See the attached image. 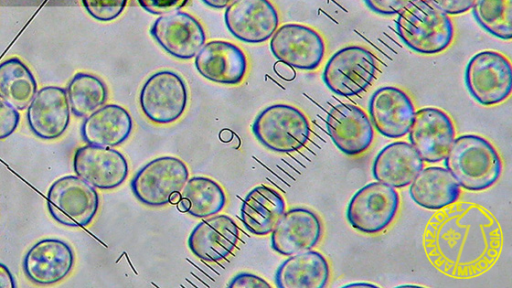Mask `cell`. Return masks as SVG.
I'll return each mask as SVG.
<instances>
[{
  "label": "cell",
  "mask_w": 512,
  "mask_h": 288,
  "mask_svg": "<svg viewBox=\"0 0 512 288\" xmlns=\"http://www.w3.org/2000/svg\"><path fill=\"white\" fill-rule=\"evenodd\" d=\"M443 160L459 186L473 192L496 184L503 169L497 149L477 134H463L454 139Z\"/></svg>",
  "instance_id": "6da1fadb"
},
{
  "label": "cell",
  "mask_w": 512,
  "mask_h": 288,
  "mask_svg": "<svg viewBox=\"0 0 512 288\" xmlns=\"http://www.w3.org/2000/svg\"><path fill=\"white\" fill-rule=\"evenodd\" d=\"M396 31L409 49L423 55L444 52L452 45L456 34L451 16L427 0H418L401 11Z\"/></svg>",
  "instance_id": "7a4b0ae2"
},
{
  "label": "cell",
  "mask_w": 512,
  "mask_h": 288,
  "mask_svg": "<svg viewBox=\"0 0 512 288\" xmlns=\"http://www.w3.org/2000/svg\"><path fill=\"white\" fill-rule=\"evenodd\" d=\"M252 132L268 150L289 154L306 145L311 127L307 116L299 108L277 103L258 113L252 124Z\"/></svg>",
  "instance_id": "3957f363"
},
{
  "label": "cell",
  "mask_w": 512,
  "mask_h": 288,
  "mask_svg": "<svg viewBox=\"0 0 512 288\" xmlns=\"http://www.w3.org/2000/svg\"><path fill=\"white\" fill-rule=\"evenodd\" d=\"M378 70V61L370 49L362 45H348L328 59L322 79L334 94L353 97L372 85Z\"/></svg>",
  "instance_id": "277c9868"
},
{
  "label": "cell",
  "mask_w": 512,
  "mask_h": 288,
  "mask_svg": "<svg viewBox=\"0 0 512 288\" xmlns=\"http://www.w3.org/2000/svg\"><path fill=\"white\" fill-rule=\"evenodd\" d=\"M464 82L472 98L482 106L491 107L505 102L512 92L510 60L502 53L485 50L468 61Z\"/></svg>",
  "instance_id": "5b68a950"
},
{
  "label": "cell",
  "mask_w": 512,
  "mask_h": 288,
  "mask_svg": "<svg viewBox=\"0 0 512 288\" xmlns=\"http://www.w3.org/2000/svg\"><path fill=\"white\" fill-rule=\"evenodd\" d=\"M399 207L400 196L396 189L374 181L360 188L351 197L346 218L355 230L374 235L383 232L392 224Z\"/></svg>",
  "instance_id": "8992f818"
},
{
  "label": "cell",
  "mask_w": 512,
  "mask_h": 288,
  "mask_svg": "<svg viewBox=\"0 0 512 288\" xmlns=\"http://www.w3.org/2000/svg\"><path fill=\"white\" fill-rule=\"evenodd\" d=\"M47 207L51 217L67 227H85L96 216L99 195L82 178L67 175L53 182L47 192Z\"/></svg>",
  "instance_id": "52a82bcc"
},
{
  "label": "cell",
  "mask_w": 512,
  "mask_h": 288,
  "mask_svg": "<svg viewBox=\"0 0 512 288\" xmlns=\"http://www.w3.org/2000/svg\"><path fill=\"white\" fill-rule=\"evenodd\" d=\"M139 104L145 117L152 123L171 124L179 120L187 108V85L174 71H157L142 85Z\"/></svg>",
  "instance_id": "ba28073f"
},
{
  "label": "cell",
  "mask_w": 512,
  "mask_h": 288,
  "mask_svg": "<svg viewBox=\"0 0 512 288\" xmlns=\"http://www.w3.org/2000/svg\"><path fill=\"white\" fill-rule=\"evenodd\" d=\"M189 178L187 165L179 158L162 156L141 167L131 180L133 195L148 207L169 203L174 192H180Z\"/></svg>",
  "instance_id": "9c48e42d"
},
{
  "label": "cell",
  "mask_w": 512,
  "mask_h": 288,
  "mask_svg": "<svg viewBox=\"0 0 512 288\" xmlns=\"http://www.w3.org/2000/svg\"><path fill=\"white\" fill-rule=\"evenodd\" d=\"M269 46L278 61L304 71L319 68L326 54V42L321 33L300 23L281 25L273 33Z\"/></svg>",
  "instance_id": "30bf717a"
},
{
  "label": "cell",
  "mask_w": 512,
  "mask_h": 288,
  "mask_svg": "<svg viewBox=\"0 0 512 288\" xmlns=\"http://www.w3.org/2000/svg\"><path fill=\"white\" fill-rule=\"evenodd\" d=\"M455 133L454 123L444 110L424 107L415 111L408 139L423 161L438 163L445 158Z\"/></svg>",
  "instance_id": "8fae6325"
},
{
  "label": "cell",
  "mask_w": 512,
  "mask_h": 288,
  "mask_svg": "<svg viewBox=\"0 0 512 288\" xmlns=\"http://www.w3.org/2000/svg\"><path fill=\"white\" fill-rule=\"evenodd\" d=\"M149 33L163 50L181 60L195 57L206 41L201 23L180 10L159 16Z\"/></svg>",
  "instance_id": "7c38bea8"
},
{
  "label": "cell",
  "mask_w": 512,
  "mask_h": 288,
  "mask_svg": "<svg viewBox=\"0 0 512 288\" xmlns=\"http://www.w3.org/2000/svg\"><path fill=\"white\" fill-rule=\"evenodd\" d=\"M228 31L245 43H263L279 25V14L270 0H234L224 13Z\"/></svg>",
  "instance_id": "4fadbf2b"
},
{
  "label": "cell",
  "mask_w": 512,
  "mask_h": 288,
  "mask_svg": "<svg viewBox=\"0 0 512 288\" xmlns=\"http://www.w3.org/2000/svg\"><path fill=\"white\" fill-rule=\"evenodd\" d=\"M75 174L100 190H112L125 182L129 166L125 156L112 147L84 145L73 156Z\"/></svg>",
  "instance_id": "5bb4252c"
},
{
  "label": "cell",
  "mask_w": 512,
  "mask_h": 288,
  "mask_svg": "<svg viewBox=\"0 0 512 288\" xmlns=\"http://www.w3.org/2000/svg\"><path fill=\"white\" fill-rule=\"evenodd\" d=\"M368 113L373 127L379 134L391 139L406 136L415 114L410 95L397 86L376 89L368 102Z\"/></svg>",
  "instance_id": "9a60e30c"
},
{
  "label": "cell",
  "mask_w": 512,
  "mask_h": 288,
  "mask_svg": "<svg viewBox=\"0 0 512 288\" xmlns=\"http://www.w3.org/2000/svg\"><path fill=\"white\" fill-rule=\"evenodd\" d=\"M326 130L334 145L348 156L366 152L375 136L368 114L350 103H339L329 110Z\"/></svg>",
  "instance_id": "2e32d148"
},
{
  "label": "cell",
  "mask_w": 512,
  "mask_h": 288,
  "mask_svg": "<svg viewBox=\"0 0 512 288\" xmlns=\"http://www.w3.org/2000/svg\"><path fill=\"white\" fill-rule=\"evenodd\" d=\"M323 236L319 215L307 207L285 211L271 232V247L283 256H290L316 247Z\"/></svg>",
  "instance_id": "e0dca14e"
},
{
  "label": "cell",
  "mask_w": 512,
  "mask_h": 288,
  "mask_svg": "<svg viewBox=\"0 0 512 288\" xmlns=\"http://www.w3.org/2000/svg\"><path fill=\"white\" fill-rule=\"evenodd\" d=\"M75 256L71 246L60 239L45 238L36 242L23 258L26 277L37 285H53L72 271Z\"/></svg>",
  "instance_id": "ac0fdd59"
},
{
  "label": "cell",
  "mask_w": 512,
  "mask_h": 288,
  "mask_svg": "<svg viewBox=\"0 0 512 288\" xmlns=\"http://www.w3.org/2000/svg\"><path fill=\"white\" fill-rule=\"evenodd\" d=\"M70 114L66 89L45 86L36 92L27 107L26 119L36 137L54 140L65 133L70 123Z\"/></svg>",
  "instance_id": "d6986e66"
},
{
  "label": "cell",
  "mask_w": 512,
  "mask_h": 288,
  "mask_svg": "<svg viewBox=\"0 0 512 288\" xmlns=\"http://www.w3.org/2000/svg\"><path fill=\"white\" fill-rule=\"evenodd\" d=\"M195 68L205 79L224 85L241 83L247 73L248 61L244 51L225 40L205 43L195 56Z\"/></svg>",
  "instance_id": "ffe728a7"
},
{
  "label": "cell",
  "mask_w": 512,
  "mask_h": 288,
  "mask_svg": "<svg viewBox=\"0 0 512 288\" xmlns=\"http://www.w3.org/2000/svg\"><path fill=\"white\" fill-rule=\"evenodd\" d=\"M239 241V228L225 214H215L199 222L188 237L190 251L206 262L227 258Z\"/></svg>",
  "instance_id": "44dd1931"
},
{
  "label": "cell",
  "mask_w": 512,
  "mask_h": 288,
  "mask_svg": "<svg viewBox=\"0 0 512 288\" xmlns=\"http://www.w3.org/2000/svg\"><path fill=\"white\" fill-rule=\"evenodd\" d=\"M423 168L424 161L410 143L395 141L378 152L372 174L376 181L396 189L407 187Z\"/></svg>",
  "instance_id": "7402d4cb"
},
{
  "label": "cell",
  "mask_w": 512,
  "mask_h": 288,
  "mask_svg": "<svg viewBox=\"0 0 512 288\" xmlns=\"http://www.w3.org/2000/svg\"><path fill=\"white\" fill-rule=\"evenodd\" d=\"M132 129V117L124 107L105 104L85 117L80 132L87 144L113 148L123 144Z\"/></svg>",
  "instance_id": "603a6c76"
},
{
  "label": "cell",
  "mask_w": 512,
  "mask_h": 288,
  "mask_svg": "<svg viewBox=\"0 0 512 288\" xmlns=\"http://www.w3.org/2000/svg\"><path fill=\"white\" fill-rule=\"evenodd\" d=\"M330 266L325 256L315 250L290 255L275 272L278 288H325Z\"/></svg>",
  "instance_id": "cb8c5ba5"
},
{
  "label": "cell",
  "mask_w": 512,
  "mask_h": 288,
  "mask_svg": "<svg viewBox=\"0 0 512 288\" xmlns=\"http://www.w3.org/2000/svg\"><path fill=\"white\" fill-rule=\"evenodd\" d=\"M411 199L420 207L440 210L454 204L461 189L450 172L443 167L423 168L409 184Z\"/></svg>",
  "instance_id": "d4e9b609"
},
{
  "label": "cell",
  "mask_w": 512,
  "mask_h": 288,
  "mask_svg": "<svg viewBox=\"0 0 512 288\" xmlns=\"http://www.w3.org/2000/svg\"><path fill=\"white\" fill-rule=\"evenodd\" d=\"M285 208V201L278 191L260 185L244 198L240 211L241 221L250 233L265 236L272 232Z\"/></svg>",
  "instance_id": "484cf974"
},
{
  "label": "cell",
  "mask_w": 512,
  "mask_h": 288,
  "mask_svg": "<svg viewBox=\"0 0 512 288\" xmlns=\"http://www.w3.org/2000/svg\"><path fill=\"white\" fill-rule=\"evenodd\" d=\"M37 92L31 70L19 58L0 63V98L17 110L26 109Z\"/></svg>",
  "instance_id": "4316f807"
},
{
  "label": "cell",
  "mask_w": 512,
  "mask_h": 288,
  "mask_svg": "<svg viewBox=\"0 0 512 288\" xmlns=\"http://www.w3.org/2000/svg\"><path fill=\"white\" fill-rule=\"evenodd\" d=\"M67 98L71 112L78 118H85L105 105L108 99V88L98 76L78 72L69 81Z\"/></svg>",
  "instance_id": "83f0119b"
},
{
  "label": "cell",
  "mask_w": 512,
  "mask_h": 288,
  "mask_svg": "<svg viewBox=\"0 0 512 288\" xmlns=\"http://www.w3.org/2000/svg\"><path fill=\"white\" fill-rule=\"evenodd\" d=\"M181 198L188 200V213L196 218L218 214L226 205V194L216 181L204 176L187 180L180 191Z\"/></svg>",
  "instance_id": "f1b7e54d"
},
{
  "label": "cell",
  "mask_w": 512,
  "mask_h": 288,
  "mask_svg": "<svg viewBox=\"0 0 512 288\" xmlns=\"http://www.w3.org/2000/svg\"><path fill=\"white\" fill-rule=\"evenodd\" d=\"M471 9L486 32L501 40L512 38V0H475Z\"/></svg>",
  "instance_id": "f546056e"
},
{
  "label": "cell",
  "mask_w": 512,
  "mask_h": 288,
  "mask_svg": "<svg viewBox=\"0 0 512 288\" xmlns=\"http://www.w3.org/2000/svg\"><path fill=\"white\" fill-rule=\"evenodd\" d=\"M81 2L92 18L108 22L122 14L128 0H81Z\"/></svg>",
  "instance_id": "4dcf8cb0"
},
{
  "label": "cell",
  "mask_w": 512,
  "mask_h": 288,
  "mask_svg": "<svg viewBox=\"0 0 512 288\" xmlns=\"http://www.w3.org/2000/svg\"><path fill=\"white\" fill-rule=\"evenodd\" d=\"M20 122L17 109L0 98V140L12 135Z\"/></svg>",
  "instance_id": "1f68e13d"
},
{
  "label": "cell",
  "mask_w": 512,
  "mask_h": 288,
  "mask_svg": "<svg viewBox=\"0 0 512 288\" xmlns=\"http://www.w3.org/2000/svg\"><path fill=\"white\" fill-rule=\"evenodd\" d=\"M418 0H364L366 6L382 16H394Z\"/></svg>",
  "instance_id": "d6a6232c"
},
{
  "label": "cell",
  "mask_w": 512,
  "mask_h": 288,
  "mask_svg": "<svg viewBox=\"0 0 512 288\" xmlns=\"http://www.w3.org/2000/svg\"><path fill=\"white\" fill-rule=\"evenodd\" d=\"M141 8L154 15L178 11L185 7L189 0H137Z\"/></svg>",
  "instance_id": "836d02e7"
},
{
  "label": "cell",
  "mask_w": 512,
  "mask_h": 288,
  "mask_svg": "<svg viewBox=\"0 0 512 288\" xmlns=\"http://www.w3.org/2000/svg\"><path fill=\"white\" fill-rule=\"evenodd\" d=\"M439 10L449 16L460 15L468 12L475 0H427Z\"/></svg>",
  "instance_id": "e575fe53"
},
{
  "label": "cell",
  "mask_w": 512,
  "mask_h": 288,
  "mask_svg": "<svg viewBox=\"0 0 512 288\" xmlns=\"http://www.w3.org/2000/svg\"><path fill=\"white\" fill-rule=\"evenodd\" d=\"M230 288H266L270 287V284L252 273L241 272L235 275L228 284Z\"/></svg>",
  "instance_id": "d590c367"
},
{
  "label": "cell",
  "mask_w": 512,
  "mask_h": 288,
  "mask_svg": "<svg viewBox=\"0 0 512 288\" xmlns=\"http://www.w3.org/2000/svg\"><path fill=\"white\" fill-rule=\"evenodd\" d=\"M16 282L15 279L9 270V268L0 263V288H15Z\"/></svg>",
  "instance_id": "8d00e7d4"
},
{
  "label": "cell",
  "mask_w": 512,
  "mask_h": 288,
  "mask_svg": "<svg viewBox=\"0 0 512 288\" xmlns=\"http://www.w3.org/2000/svg\"><path fill=\"white\" fill-rule=\"evenodd\" d=\"M273 68H274L275 73L280 78H282L286 81H290L295 77L294 68H292L291 66H289L283 62L278 61L277 63H275Z\"/></svg>",
  "instance_id": "74e56055"
},
{
  "label": "cell",
  "mask_w": 512,
  "mask_h": 288,
  "mask_svg": "<svg viewBox=\"0 0 512 288\" xmlns=\"http://www.w3.org/2000/svg\"><path fill=\"white\" fill-rule=\"evenodd\" d=\"M234 0H202L204 4L213 9L226 8Z\"/></svg>",
  "instance_id": "f35d334b"
},
{
  "label": "cell",
  "mask_w": 512,
  "mask_h": 288,
  "mask_svg": "<svg viewBox=\"0 0 512 288\" xmlns=\"http://www.w3.org/2000/svg\"><path fill=\"white\" fill-rule=\"evenodd\" d=\"M177 208L181 212H187L189 209V202L188 200L181 198L180 201L177 203Z\"/></svg>",
  "instance_id": "ab89813d"
},
{
  "label": "cell",
  "mask_w": 512,
  "mask_h": 288,
  "mask_svg": "<svg viewBox=\"0 0 512 288\" xmlns=\"http://www.w3.org/2000/svg\"><path fill=\"white\" fill-rule=\"evenodd\" d=\"M181 199V194L180 192H174L171 196H170V199H169V203L171 204H177Z\"/></svg>",
  "instance_id": "60d3db41"
},
{
  "label": "cell",
  "mask_w": 512,
  "mask_h": 288,
  "mask_svg": "<svg viewBox=\"0 0 512 288\" xmlns=\"http://www.w3.org/2000/svg\"><path fill=\"white\" fill-rule=\"evenodd\" d=\"M354 286H376V285L371 284V283H351V284L345 285V287H354Z\"/></svg>",
  "instance_id": "b9f144b4"
}]
</instances>
